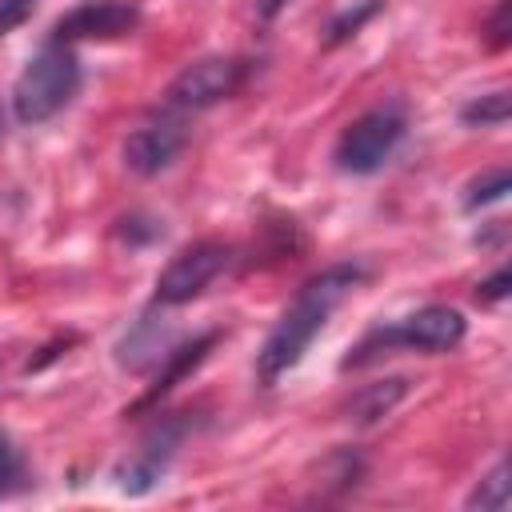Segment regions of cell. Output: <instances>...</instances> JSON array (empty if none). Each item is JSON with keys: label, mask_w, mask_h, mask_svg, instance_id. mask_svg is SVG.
I'll list each match as a JSON object with an SVG mask.
<instances>
[{"label": "cell", "mask_w": 512, "mask_h": 512, "mask_svg": "<svg viewBox=\"0 0 512 512\" xmlns=\"http://www.w3.org/2000/svg\"><path fill=\"white\" fill-rule=\"evenodd\" d=\"M364 280V264L344 260V264H328L324 272H316L312 280L300 284V292L292 296V304L280 312V320L272 324V332L260 344L256 356V372L264 384L280 380L288 368L300 364V356L308 352V344L324 332L328 316L344 304V296Z\"/></svg>", "instance_id": "obj_1"}, {"label": "cell", "mask_w": 512, "mask_h": 512, "mask_svg": "<svg viewBox=\"0 0 512 512\" xmlns=\"http://www.w3.org/2000/svg\"><path fill=\"white\" fill-rule=\"evenodd\" d=\"M80 88V60L72 52V44L48 40L36 56H28V64L20 68L16 84H12V116L28 128L52 120L60 108H68V100Z\"/></svg>", "instance_id": "obj_2"}, {"label": "cell", "mask_w": 512, "mask_h": 512, "mask_svg": "<svg viewBox=\"0 0 512 512\" xmlns=\"http://www.w3.org/2000/svg\"><path fill=\"white\" fill-rule=\"evenodd\" d=\"M468 332V320L460 308L452 304H424L412 316L396 320V324H380L372 332H364V340L340 360V368H360L376 356H388L392 348H412V352H452Z\"/></svg>", "instance_id": "obj_3"}, {"label": "cell", "mask_w": 512, "mask_h": 512, "mask_svg": "<svg viewBox=\"0 0 512 512\" xmlns=\"http://www.w3.org/2000/svg\"><path fill=\"white\" fill-rule=\"evenodd\" d=\"M404 128H408V120H404L400 104L368 108L340 132V140L332 148V164L348 176H368L396 152V144L404 140Z\"/></svg>", "instance_id": "obj_4"}, {"label": "cell", "mask_w": 512, "mask_h": 512, "mask_svg": "<svg viewBox=\"0 0 512 512\" xmlns=\"http://www.w3.org/2000/svg\"><path fill=\"white\" fill-rule=\"evenodd\" d=\"M248 72H252V64L240 56H200L172 76V84L164 88V104L176 112H204V108L236 96L244 88Z\"/></svg>", "instance_id": "obj_5"}, {"label": "cell", "mask_w": 512, "mask_h": 512, "mask_svg": "<svg viewBox=\"0 0 512 512\" xmlns=\"http://www.w3.org/2000/svg\"><path fill=\"white\" fill-rule=\"evenodd\" d=\"M232 260V248L220 244V240H200V244H188L184 252H176L160 276H156V288H152V300L160 308H180L188 300H196Z\"/></svg>", "instance_id": "obj_6"}, {"label": "cell", "mask_w": 512, "mask_h": 512, "mask_svg": "<svg viewBox=\"0 0 512 512\" xmlns=\"http://www.w3.org/2000/svg\"><path fill=\"white\" fill-rule=\"evenodd\" d=\"M184 144H188L184 112H176V108L164 104V112L148 116L144 124H136L124 136L120 156H124V168L128 172H136V176H160L164 168L176 164V156L184 152Z\"/></svg>", "instance_id": "obj_7"}, {"label": "cell", "mask_w": 512, "mask_h": 512, "mask_svg": "<svg viewBox=\"0 0 512 512\" xmlns=\"http://www.w3.org/2000/svg\"><path fill=\"white\" fill-rule=\"evenodd\" d=\"M184 432H188L184 420H160L156 428H148L144 440L112 468L116 492H124V496H144V492H152V488L160 484V476L168 472V464H172V456H176Z\"/></svg>", "instance_id": "obj_8"}, {"label": "cell", "mask_w": 512, "mask_h": 512, "mask_svg": "<svg viewBox=\"0 0 512 512\" xmlns=\"http://www.w3.org/2000/svg\"><path fill=\"white\" fill-rule=\"evenodd\" d=\"M136 24H140V4L136 0H84L52 24V40H60V44L116 40V36L136 32Z\"/></svg>", "instance_id": "obj_9"}, {"label": "cell", "mask_w": 512, "mask_h": 512, "mask_svg": "<svg viewBox=\"0 0 512 512\" xmlns=\"http://www.w3.org/2000/svg\"><path fill=\"white\" fill-rule=\"evenodd\" d=\"M212 344H216V332H200V336H192L188 344H180V348H172V352H164V364H160V372H156V380H152V388L140 396V404L136 408H152L160 396H168L192 368H200L204 364V356L212 352Z\"/></svg>", "instance_id": "obj_10"}, {"label": "cell", "mask_w": 512, "mask_h": 512, "mask_svg": "<svg viewBox=\"0 0 512 512\" xmlns=\"http://www.w3.org/2000/svg\"><path fill=\"white\" fill-rule=\"evenodd\" d=\"M404 392H408V380H404V376L364 384V388L348 400V420H356V424H372V420L388 416V412L400 404V396H404Z\"/></svg>", "instance_id": "obj_11"}, {"label": "cell", "mask_w": 512, "mask_h": 512, "mask_svg": "<svg viewBox=\"0 0 512 512\" xmlns=\"http://www.w3.org/2000/svg\"><path fill=\"white\" fill-rule=\"evenodd\" d=\"M164 348V336H160V328H156V320H136V328L116 344V360L124 364V368H144L148 360H156V352ZM164 356V352H160Z\"/></svg>", "instance_id": "obj_12"}, {"label": "cell", "mask_w": 512, "mask_h": 512, "mask_svg": "<svg viewBox=\"0 0 512 512\" xmlns=\"http://www.w3.org/2000/svg\"><path fill=\"white\" fill-rule=\"evenodd\" d=\"M464 508H480V512H504V508H508V464H504V460H496V464L476 480V488L468 492Z\"/></svg>", "instance_id": "obj_13"}, {"label": "cell", "mask_w": 512, "mask_h": 512, "mask_svg": "<svg viewBox=\"0 0 512 512\" xmlns=\"http://www.w3.org/2000/svg\"><path fill=\"white\" fill-rule=\"evenodd\" d=\"M512 112V100H508V88H496V92H484L476 100H468L460 108V120L472 124V128H500Z\"/></svg>", "instance_id": "obj_14"}, {"label": "cell", "mask_w": 512, "mask_h": 512, "mask_svg": "<svg viewBox=\"0 0 512 512\" xmlns=\"http://www.w3.org/2000/svg\"><path fill=\"white\" fill-rule=\"evenodd\" d=\"M508 188H512L508 168H488V172H480L476 180H468V188H464V208L476 212V208H484V204H496V200H504Z\"/></svg>", "instance_id": "obj_15"}, {"label": "cell", "mask_w": 512, "mask_h": 512, "mask_svg": "<svg viewBox=\"0 0 512 512\" xmlns=\"http://www.w3.org/2000/svg\"><path fill=\"white\" fill-rule=\"evenodd\" d=\"M380 4H384V0H360L356 8H344V12L328 24V44H340V40L356 36V32H360V24H364V20H372V16L380 12Z\"/></svg>", "instance_id": "obj_16"}, {"label": "cell", "mask_w": 512, "mask_h": 512, "mask_svg": "<svg viewBox=\"0 0 512 512\" xmlns=\"http://www.w3.org/2000/svg\"><path fill=\"white\" fill-rule=\"evenodd\" d=\"M40 0H0V36L16 32L32 12H36Z\"/></svg>", "instance_id": "obj_17"}, {"label": "cell", "mask_w": 512, "mask_h": 512, "mask_svg": "<svg viewBox=\"0 0 512 512\" xmlns=\"http://www.w3.org/2000/svg\"><path fill=\"white\" fill-rule=\"evenodd\" d=\"M508 284H512V272H508V268H496L488 280L476 284V300H480V304H496V300L508 296Z\"/></svg>", "instance_id": "obj_18"}, {"label": "cell", "mask_w": 512, "mask_h": 512, "mask_svg": "<svg viewBox=\"0 0 512 512\" xmlns=\"http://www.w3.org/2000/svg\"><path fill=\"white\" fill-rule=\"evenodd\" d=\"M484 32H488V44H492V48H504V44H508V0H496V8H492V16H488Z\"/></svg>", "instance_id": "obj_19"}, {"label": "cell", "mask_w": 512, "mask_h": 512, "mask_svg": "<svg viewBox=\"0 0 512 512\" xmlns=\"http://www.w3.org/2000/svg\"><path fill=\"white\" fill-rule=\"evenodd\" d=\"M12 472H16V452H12V440H8L4 432H0V492L8 488Z\"/></svg>", "instance_id": "obj_20"}, {"label": "cell", "mask_w": 512, "mask_h": 512, "mask_svg": "<svg viewBox=\"0 0 512 512\" xmlns=\"http://www.w3.org/2000/svg\"><path fill=\"white\" fill-rule=\"evenodd\" d=\"M284 4H288V0H256V16H260V20H272Z\"/></svg>", "instance_id": "obj_21"}]
</instances>
